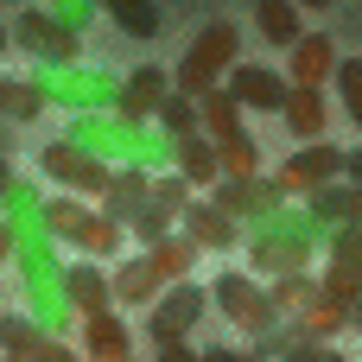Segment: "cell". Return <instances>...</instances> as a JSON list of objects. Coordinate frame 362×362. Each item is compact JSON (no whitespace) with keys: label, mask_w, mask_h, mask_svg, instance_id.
<instances>
[{"label":"cell","mask_w":362,"mask_h":362,"mask_svg":"<svg viewBox=\"0 0 362 362\" xmlns=\"http://www.w3.org/2000/svg\"><path fill=\"white\" fill-rule=\"evenodd\" d=\"M0 223H6V242H13V274H19V293H25V318L45 331V337H64L76 318L64 305V255L45 229V197L38 185L13 178L0 191Z\"/></svg>","instance_id":"6da1fadb"},{"label":"cell","mask_w":362,"mask_h":362,"mask_svg":"<svg viewBox=\"0 0 362 362\" xmlns=\"http://www.w3.org/2000/svg\"><path fill=\"white\" fill-rule=\"evenodd\" d=\"M64 140H76L83 153L108 159V165H134V172H172V146L153 121H121L115 108H89L64 121Z\"/></svg>","instance_id":"7a4b0ae2"},{"label":"cell","mask_w":362,"mask_h":362,"mask_svg":"<svg viewBox=\"0 0 362 362\" xmlns=\"http://www.w3.org/2000/svg\"><path fill=\"white\" fill-rule=\"evenodd\" d=\"M325 242H331V229L325 223H312L305 210H293V197L280 204V210H267L255 229H242V248H248V274H299V267H312L318 255H325Z\"/></svg>","instance_id":"3957f363"},{"label":"cell","mask_w":362,"mask_h":362,"mask_svg":"<svg viewBox=\"0 0 362 362\" xmlns=\"http://www.w3.org/2000/svg\"><path fill=\"white\" fill-rule=\"evenodd\" d=\"M45 229H51V242H64V248H76L83 261H115L121 248H127V229L121 223H108L102 210H89V197H45Z\"/></svg>","instance_id":"277c9868"},{"label":"cell","mask_w":362,"mask_h":362,"mask_svg":"<svg viewBox=\"0 0 362 362\" xmlns=\"http://www.w3.org/2000/svg\"><path fill=\"white\" fill-rule=\"evenodd\" d=\"M32 89L64 108V115H89V108H115V89H121V70H95V64H38L32 70Z\"/></svg>","instance_id":"5b68a950"},{"label":"cell","mask_w":362,"mask_h":362,"mask_svg":"<svg viewBox=\"0 0 362 362\" xmlns=\"http://www.w3.org/2000/svg\"><path fill=\"white\" fill-rule=\"evenodd\" d=\"M242 57V32L229 25V19H216V25H204L197 38H191V51L178 57V70H172V89L178 95H204V89H216L223 76H229V64Z\"/></svg>","instance_id":"8992f818"},{"label":"cell","mask_w":362,"mask_h":362,"mask_svg":"<svg viewBox=\"0 0 362 362\" xmlns=\"http://www.w3.org/2000/svg\"><path fill=\"white\" fill-rule=\"evenodd\" d=\"M6 45L32 51V64H76V57H83V32H76V25H64L51 6L13 13V25H6Z\"/></svg>","instance_id":"52a82bcc"},{"label":"cell","mask_w":362,"mask_h":362,"mask_svg":"<svg viewBox=\"0 0 362 362\" xmlns=\"http://www.w3.org/2000/svg\"><path fill=\"white\" fill-rule=\"evenodd\" d=\"M38 172H45L51 185H64L70 197H102V185L115 178V165L95 159V153H83L76 140H51V146H38Z\"/></svg>","instance_id":"ba28073f"},{"label":"cell","mask_w":362,"mask_h":362,"mask_svg":"<svg viewBox=\"0 0 362 362\" xmlns=\"http://www.w3.org/2000/svg\"><path fill=\"white\" fill-rule=\"evenodd\" d=\"M204 312H210V286H197V280L159 286V299L146 305V337H153V344H178V337L197 331Z\"/></svg>","instance_id":"9c48e42d"},{"label":"cell","mask_w":362,"mask_h":362,"mask_svg":"<svg viewBox=\"0 0 362 362\" xmlns=\"http://www.w3.org/2000/svg\"><path fill=\"white\" fill-rule=\"evenodd\" d=\"M210 299H216V312H223L235 331H248V337H261L267 325H280V312H274V299H267V286H261L255 274H216Z\"/></svg>","instance_id":"30bf717a"},{"label":"cell","mask_w":362,"mask_h":362,"mask_svg":"<svg viewBox=\"0 0 362 362\" xmlns=\"http://www.w3.org/2000/svg\"><path fill=\"white\" fill-rule=\"evenodd\" d=\"M210 204H216L223 216H235L242 229H255L267 210L286 204V191H280L274 172H248V178H216V185H210Z\"/></svg>","instance_id":"8fae6325"},{"label":"cell","mask_w":362,"mask_h":362,"mask_svg":"<svg viewBox=\"0 0 362 362\" xmlns=\"http://www.w3.org/2000/svg\"><path fill=\"white\" fill-rule=\"evenodd\" d=\"M197 191L178 178V172H153V191H146V204H140V216L127 223V242H159V235H172L178 229V216H185V204H191Z\"/></svg>","instance_id":"7c38bea8"},{"label":"cell","mask_w":362,"mask_h":362,"mask_svg":"<svg viewBox=\"0 0 362 362\" xmlns=\"http://www.w3.org/2000/svg\"><path fill=\"white\" fill-rule=\"evenodd\" d=\"M274 178H280V191H286V197H312L318 185L344 178V153H337L331 140H299V153H286Z\"/></svg>","instance_id":"4fadbf2b"},{"label":"cell","mask_w":362,"mask_h":362,"mask_svg":"<svg viewBox=\"0 0 362 362\" xmlns=\"http://www.w3.org/2000/svg\"><path fill=\"white\" fill-rule=\"evenodd\" d=\"M223 89L235 95V108L242 115H280V102H286V70H267V64H229V76H223Z\"/></svg>","instance_id":"5bb4252c"},{"label":"cell","mask_w":362,"mask_h":362,"mask_svg":"<svg viewBox=\"0 0 362 362\" xmlns=\"http://www.w3.org/2000/svg\"><path fill=\"white\" fill-rule=\"evenodd\" d=\"M165 89H172L165 64H134V70H121V89H115V115H121V121H153V108L165 102Z\"/></svg>","instance_id":"9a60e30c"},{"label":"cell","mask_w":362,"mask_h":362,"mask_svg":"<svg viewBox=\"0 0 362 362\" xmlns=\"http://www.w3.org/2000/svg\"><path fill=\"white\" fill-rule=\"evenodd\" d=\"M178 229L197 242V255H229V248H242V223H235V216H223L210 197H191V204H185V216H178Z\"/></svg>","instance_id":"2e32d148"},{"label":"cell","mask_w":362,"mask_h":362,"mask_svg":"<svg viewBox=\"0 0 362 362\" xmlns=\"http://www.w3.org/2000/svg\"><path fill=\"white\" fill-rule=\"evenodd\" d=\"M76 331H83V362H127V356H134V331L121 325L115 305L76 318Z\"/></svg>","instance_id":"e0dca14e"},{"label":"cell","mask_w":362,"mask_h":362,"mask_svg":"<svg viewBox=\"0 0 362 362\" xmlns=\"http://www.w3.org/2000/svg\"><path fill=\"white\" fill-rule=\"evenodd\" d=\"M331 70H337V45H331L325 32H299V38L286 45V83L325 89V83H331Z\"/></svg>","instance_id":"ac0fdd59"},{"label":"cell","mask_w":362,"mask_h":362,"mask_svg":"<svg viewBox=\"0 0 362 362\" xmlns=\"http://www.w3.org/2000/svg\"><path fill=\"white\" fill-rule=\"evenodd\" d=\"M146 191H153V172H134V165H115V178L102 185V197H95V204H102V216H108V223H121V229H127V223L140 216Z\"/></svg>","instance_id":"d6986e66"},{"label":"cell","mask_w":362,"mask_h":362,"mask_svg":"<svg viewBox=\"0 0 362 362\" xmlns=\"http://www.w3.org/2000/svg\"><path fill=\"white\" fill-rule=\"evenodd\" d=\"M140 255H146V267H153V280H159V286H178V280H191V274H197V242H191L185 229H172V235L146 242Z\"/></svg>","instance_id":"ffe728a7"},{"label":"cell","mask_w":362,"mask_h":362,"mask_svg":"<svg viewBox=\"0 0 362 362\" xmlns=\"http://www.w3.org/2000/svg\"><path fill=\"white\" fill-rule=\"evenodd\" d=\"M64 305H70V318H89V312L115 305L108 299V267L102 261H70L64 267Z\"/></svg>","instance_id":"44dd1931"},{"label":"cell","mask_w":362,"mask_h":362,"mask_svg":"<svg viewBox=\"0 0 362 362\" xmlns=\"http://www.w3.org/2000/svg\"><path fill=\"white\" fill-rule=\"evenodd\" d=\"M280 325H286L293 344H337V337L350 331V325H344V305H331V299H318V293H312L293 318H280Z\"/></svg>","instance_id":"7402d4cb"},{"label":"cell","mask_w":362,"mask_h":362,"mask_svg":"<svg viewBox=\"0 0 362 362\" xmlns=\"http://www.w3.org/2000/svg\"><path fill=\"white\" fill-rule=\"evenodd\" d=\"M280 121L293 127V140H325V127H331V102H325V89L293 83L286 102H280Z\"/></svg>","instance_id":"603a6c76"},{"label":"cell","mask_w":362,"mask_h":362,"mask_svg":"<svg viewBox=\"0 0 362 362\" xmlns=\"http://www.w3.org/2000/svg\"><path fill=\"white\" fill-rule=\"evenodd\" d=\"M108 299H115V305H134V312H146V305L159 299V280H153L146 255H115V274H108Z\"/></svg>","instance_id":"cb8c5ba5"},{"label":"cell","mask_w":362,"mask_h":362,"mask_svg":"<svg viewBox=\"0 0 362 362\" xmlns=\"http://www.w3.org/2000/svg\"><path fill=\"white\" fill-rule=\"evenodd\" d=\"M172 172H178L191 191H210V185H216V146H210V134L178 140V146H172Z\"/></svg>","instance_id":"d4e9b609"},{"label":"cell","mask_w":362,"mask_h":362,"mask_svg":"<svg viewBox=\"0 0 362 362\" xmlns=\"http://www.w3.org/2000/svg\"><path fill=\"white\" fill-rule=\"evenodd\" d=\"M197 127H204L210 140H223V134H242V108H235V95H229L223 83L197 95Z\"/></svg>","instance_id":"484cf974"},{"label":"cell","mask_w":362,"mask_h":362,"mask_svg":"<svg viewBox=\"0 0 362 362\" xmlns=\"http://www.w3.org/2000/svg\"><path fill=\"white\" fill-rule=\"evenodd\" d=\"M216 146V178H248V172H261V146H255V134L242 127V134H223V140H210Z\"/></svg>","instance_id":"4316f807"},{"label":"cell","mask_w":362,"mask_h":362,"mask_svg":"<svg viewBox=\"0 0 362 362\" xmlns=\"http://www.w3.org/2000/svg\"><path fill=\"white\" fill-rule=\"evenodd\" d=\"M255 25H261V38H267V45H280V51H286V45L305 32V13H299L293 0H261V6H255Z\"/></svg>","instance_id":"83f0119b"},{"label":"cell","mask_w":362,"mask_h":362,"mask_svg":"<svg viewBox=\"0 0 362 362\" xmlns=\"http://www.w3.org/2000/svg\"><path fill=\"white\" fill-rule=\"evenodd\" d=\"M45 108H51V102L32 89V76H25V83L0 76V127H6V121H13V127H19V121H45Z\"/></svg>","instance_id":"f1b7e54d"},{"label":"cell","mask_w":362,"mask_h":362,"mask_svg":"<svg viewBox=\"0 0 362 362\" xmlns=\"http://www.w3.org/2000/svg\"><path fill=\"white\" fill-rule=\"evenodd\" d=\"M95 6H102V13H115V25H121L127 38H140V45H146V38H159V25H165L153 0H95Z\"/></svg>","instance_id":"f546056e"},{"label":"cell","mask_w":362,"mask_h":362,"mask_svg":"<svg viewBox=\"0 0 362 362\" xmlns=\"http://www.w3.org/2000/svg\"><path fill=\"white\" fill-rule=\"evenodd\" d=\"M261 286H267L274 312H280V318H293V312L318 293V274H312V267H299V274H274V280H261Z\"/></svg>","instance_id":"4dcf8cb0"},{"label":"cell","mask_w":362,"mask_h":362,"mask_svg":"<svg viewBox=\"0 0 362 362\" xmlns=\"http://www.w3.org/2000/svg\"><path fill=\"white\" fill-rule=\"evenodd\" d=\"M153 121H159L165 140H191V134H204V127H197V102L178 95V89H165V102L153 108Z\"/></svg>","instance_id":"1f68e13d"},{"label":"cell","mask_w":362,"mask_h":362,"mask_svg":"<svg viewBox=\"0 0 362 362\" xmlns=\"http://www.w3.org/2000/svg\"><path fill=\"white\" fill-rule=\"evenodd\" d=\"M356 293H362V267H337V261H325V274H318V299L350 305Z\"/></svg>","instance_id":"d6a6232c"},{"label":"cell","mask_w":362,"mask_h":362,"mask_svg":"<svg viewBox=\"0 0 362 362\" xmlns=\"http://www.w3.org/2000/svg\"><path fill=\"white\" fill-rule=\"evenodd\" d=\"M331 83H337V95H344V115L362 127V57H337Z\"/></svg>","instance_id":"836d02e7"},{"label":"cell","mask_w":362,"mask_h":362,"mask_svg":"<svg viewBox=\"0 0 362 362\" xmlns=\"http://www.w3.org/2000/svg\"><path fill=\"white\" fill-rule=\"evenodd\" d=\"M38 337H45V331H38L25 312H19V318H0V350H6V356H32Z\"/></svg>","instance_id":"e575fe53"},{"label":"cell","mask_w":362,"mask_h":362,"mask_svg":"<svg viewBox=\"0 0 362 362\" xmlns=\"http://www.w3.org/2000/svg\"><path fill=\"white\" fill-rule=\"evenodd\" d=\"M325 261H337V267H362V229H356V223H337V229H331Z\"/></svg>","instance_id":"d590c367"},{"label":"cell","mask_w":362,"mask_h":362,"mask_svg":"<svg viewBox=\"0 0 362 362\" xmlns=\"http://www.w3.org/2000/svg\"><path fill=\"white\" fill-rule=\"evenodd\" d=\"M274 362H350V356H344L337 344H286Z\"/></svg>","instance_id":"8d00e7d4"},{"label":"cell","mask_w":362,"mask_h":362,"mask_svg":"<svg viewBox=\"0 0 362 362\" xmlns=\"http://www.w3.org/2000/svg\"><path fill=\"white\" fill-rule=\"evenodd\" d=\"M32 362H83V350H70L64 337H38V350H32Z\"/></svg>","instance_id":"74e56055"},{"label":"cell","mask_w":362,"mask_h":362,"mask_svg":"<svg viewBox=\"0 0 362 362\" xmlns=\"http://www.w3.org/2000/svg\"><path fill=\"white\" fill-rule=\"evenodd\" d=\"M51 13H57L64 25H76V32H83V19H95V0H51Z\"/></svg>","instance_id":"f35d334b"},{"label":"cell","mask_w":362,"mask_h":362,"mask_svg":"<svg viewBox=\"0 0 362 362\" xmlns=\"http://www.w3.org/2000/svg\"><path fill=\"white\" fill-rule=\"evenodd\" d=\"M197 362H261V356H255V350H223V344H216V350H197Z\"/></svg>","instance_id":"ab89813d"},{"label":"cell","mask_w":362,"mask_h":362,"mask_svg":"<svg viewBox=\"0 0 362 362\" xmlns=\"http://www.w3.org/2000/svg\"><path fill=\"white\" fill-rule=\"evenodd\" d=\"M159 362H197V350L178 337V344H159Z\"/></svg>","instance_id":"60d3db41"},{"label":"cell","mask_w":362,"mask_h":362,"mask_svg":"<svg viewBox=\"0 0 362 362\" xmlns=\"http://www.w3.org/2000/svg\"><path fill=\"white\" fill-rule=\"evenodd\" d=\"M344 178H350V185H362V146H356V153H344Z\"/></svg>","instance_id":"b9f144b4"},{"label":"cell","mask_w":362,"mask_h":362,"mask_svg":"<svg viewBox=\"0 0 362 362\" xmlns=\"http://www.w3.org/2000/svg\"><path fill=\"white\" fill-rule=\"evenodd\" d=\"M344 325H350V331H362V293L350 299V305H344Z\"/></svg>","instance_id":"7bdbcfd3"},{"label":"cell","mask_w":362,"mask_h":362,"mask_svg":"<svg viewBox=\"0 0 362 362\" xmlns=\"http://www.w3.org/2000/svg\"><path fill=\"white\" fill-rule=\"evenodd\" d=\"M0 267H13V242H6V223H0Z\"/></svg>","instance_id":"ee69618b"},{"label":"cell","mask_w":362,"mask_h":362,"mask_svg":"<svg viewBox=\"0 0 362 362\" xmlns=\"http://www.w3.org/2000/svg\"><path fill=\"white\" fill-rule=\"evenodd\" d=\"M6 185H13V159L0 153V191H6Z\"/></svg>","instance_id":"f6af8a7d"},{"label":"cell","mask_w":362,"mask_h":362,"mask_svg":"<svg viewBox=\"0 0 362 362\" xmlns=\"http://www.w3.org/2000/svg\"><path fill=\"white\" fill-rule=\"evenodd\" d=\"M293 6H299V13H325L331 0H293Z\"/></svg>","instance_id":"bcb514c9"},{"label":"cell","mask_w":362,"mask_h":362,"mask_svg":"<svg viewBox=\"0 0 362 362\" xmlns=\"http://www.w3.org/2000/svg\"><path fill=\"white\" fill-rule=\"evenodd\" d=\"M0 362H32V356H6V350H0Z\"/></svg>","instance_id":"7dc6e473"},{"label":"cell","mask_w":362,"mask_h":362,"mask_svg":"<svg viewBox=\"0 0 362 362\" xmlns=\"http://www.w3.org/2000/svg\"><path fill=\"white\" fill-rule=\"evenodd\" d=\"M0 51H6V25H0Z\"/></svg>","instance_id":"c3c4849f"},{"label":"cell","mask_w":362,"mask_h":362,"mask_svg":"<svg viewBox=\"0 0 362 362\" xmlns=\"http://www.w3.org/2000/svg\"><path fill=\"white\" fill-rule=\"evenodd\" d=\"M255 6H261V0H255Z\"/></svg>","instance_id":"681fc988"}]
</instances>
